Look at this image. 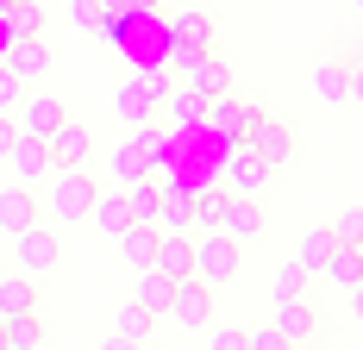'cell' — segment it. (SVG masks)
Returning <instances> with one entry per match:
<instances>
[{"instance_id":"cell-1","label":"cell","mask_w":363,"mask_h":350,"mask_svg":"<svg viewBox=\"0 0 363 350\" xmlns=\"http://www.w3.org/2000/svg\"><path fill=\"white\" fill-rule=\"evenodd\" d=\"M94 194H101V181L88 169H50L44 175V219L50 225H88V207H94Z\"/></svg>"},{"instance_id":"cell-2","label":"cell","mask_w":363,"mask_h":350,"mask_svg":"<svg viewBox=\"0 0 363 350\" xmlns=\"http://www.w3.org/2000/svg\"><path fill=\"white\" fill-rule=\"evenodd\" d=\"M169 88H176V81H169V69H163V63H145V69H132L125 81H119V94H113V113H119L125 125H150Z\"/></svg>"},{"instance_id":"cell-3","label":"cell","mask_w":363,"mask_h":350,"mask_svg":"<svg viewBox=\"0 0 363 350\" xmlns=\"http://www.w3.org/2000/svg\"><path fill=\"white\" fill-rule=\"evenodd\" d=\"M238 269H245V244L238 238H225V232H201L194 238V276L207 281V288L238 281Z\"/></svg>"},{"instance_id":"cell-4","label":"cell","mask_w":363,"mask_h":350,"mask_svg":"<svg viewBox=\"0 0 363 350\" xmlns=\"http://www.w3.org/2000/svg\"><path fill=\"white\" fill-rule=\"evenodd\" d=\"M63 263V238H57V225L50 219H38V225H26V232H13V269H26V276H50Z\"/></svg>"},{"instance_id":"cell-5","label":"cell","mask_w":363,"mask_h":350,"mask_svg":"<svg viewBox=\"0 0 363 350\" xmlns=\"http://www.w3.org/2000/svg\"><path fill=\"white\" fill-rule=\"evenodd\" d=\"M213 300H219V288H207L201 276H182L176 300H169V319H176L182 332H207L213 325Z\"/></svg>"},{"instance_id":"cell-6","label":"cell","mask_w":363,"mask_h":350,"mask_svg":"<svg viewBox=\"0 0 363 350\" xmlns=\"http://www.w3.org/2000/svg\"><path fill=\"white\" fill-rule=\"evenodd\" d=\"M257 113H263V106L238 101V94H213V101H207V132H213V138L232 150V144H245V132H251Z\"/></svg>"},{"instance_id":"cell-7","label":"cell","mask_w":363,"mask_h":350,"mask_svg":"<svg viewBox=\"0 0 363 350\" xmlns=\"http://www.w3.org/2000/svg\"><path fill=\"white\" fill-rule=\"evenodd\" d=\"M13 119H19V132H32V138H50V132L69 119V106H63V94L26 88V94H19V106H13Z\"/></svg>"},{"instance_id":"cell-8","label":"cell","mask_w":363,"mask_h":350,"mask_svg":"<svg viewBox=\"0 0 363 350\" xmlns=\"http://www.w3.org/2000/svg\"><path fill=\"white\" fill-rule=\"evenodd\" d=\"M245 150H257L269 169H289V163H294V132L282 125V119L257 113V119H251V132H245Z\"/></svg>"},{"instance_id":"cell-9","label":"cell","mask_w":363,"mask_h":350,"mask_svg":"<svg viewBox=\"0 0 363 350\" xmlns=\"http://www.w3.org/2000/svg\"><path fill=\"white\" fill-rule=\"evenodd\" d=\"M0 63L19 75L26 88L50 81V44H44V32H38V38H6V57H0Z\"/></svg>"},{"instance_id":"cell-10","label":"cell","mask_w":363,"mask_h":350,"mask_svg":"<svg viewBox=\"0 0 363 350\" xmlns=\"http://www.w3.org/2000/svg\"><path fill=\"white\" fill-rule=\"evenodd\" d=\"M44 144H50V169H88V157H94V132L82 119H63Z\"/></svg>"},{"instance_id":"cell-11","label":"cell","mask_w":363,"mask_h":350,"mask_svg":"<svg viewBox=\"0 0 363 350\" xmlns=\"http://www.w3.org/2000/svg\"><path fill=\"white\" fill-rule=\"evenodd\" d=\"M0 163L13 169V181H26V188H38V181L50 175V144H44V138H32V132H19V138H13V150H6Z\"/></svg>"},{"instance_id":"cell-12","label":"cell","mask_w":363,"mask_h":350,"mask_svg":"<svg viewBox=\"0 0 363 350\" xmlns=\"http://www.w3.org/2000/svg\"><path fill=\"white\" fill-rule=\"evenodd\" d=\"M269 163H263V157H257V150H245V144H232V150H225V188H232V194H263V188H269Z\"/></svg>"},{"instance_id":"cell-13","label":"cell","mask_w":363,"mask_h":350,"mask_svg":"<svg viewBox=\"0 0 363 350\" xmlns=\"http://www.w3.org/2000/svg\"><path fill=\"white\" fill-rule=\"evenodd\" d=\"M263 225H269V213H263L257 194H232V201H225V219H219V232H225V238L251 244V238H263Z\"/></svg>"},{"instance_id":"cell-14","label":"cell","mask_w":363,"mask_h":350,"mask_svg":"<svg viewBox=\"0 0 363 350\" xmlns=\"http://www.w3.org/2000/svg\"><path fill=\"white\" fill-rule=\"evenodd\" d=\"M269 325H276L294 350L320 338V313H313V300H307V294H301V300H276V319H269Z\"/></svg>"},{"instance_id":"cell-15","label":"cell","mask_w":363,"mask_h":350,"mask_svg":"<svg viewBox=\"0 0 363 350\" xmlns=\"http://www.w3.org/2000/svg\"><path fill=\"white\" fill-rule=\"evenodd\" d=\"M38 219H44L38 194L26 188V181H6V188H0V232L13 238V232H26V225H38Z\"/></svg>"},{"instance_id":"cell-16","label":"cell","mask_w":363,"mask_h":350,"mask_svg":"<svg viewBox=\"0 0 363 350\" xmlns=\"http://www.w3.org/2000/svg\"><path fill=\"white\" fill-rule=\"evenodd\" d=\"M163 38H169V44H194V50H219V26H213V13H201V6L176 13V19L163 26Z\"/></svg>"},{"instance_id":"cell-17","label":"cell","mask_w":363,"mask_h":350,"mask_svg":"<svg viewBox=\"0 0 363 350\" xmlns=\"http://www.w3.org/2000/svg\"><path fill=\"white\" fill-rule=\"evenodd\" d=\"M157 232H194V188L163 181V194H157Z\"/></svg>"},{"instance_id":"cell-18","label":"cell","mask_w":363,"mask_h":350,"mask_svg":"<svg viewBox=\"0 0 363 350\" xmlns=\"http://www.w3.org/2000/svg\"><path fill=\"white\" fill-rule=\"evenodd\" d=\"M182 81H188L194 94H207V101H213V94H232V69H225V57H219V50H201V57L182 69Z\"/></svg>"},{"instance_id":"cell-19","label":"cell","mask_w":363,"mask_h":350,"mask_svg":"<svg viewBox=\"0 0 363 350\" xmlns=\"http://www.w3.org/2000/svg\"><path fill=\"white\" fill-rule=\"evenodd\" d=\"M150 269H163L169 281L194 276V232H163V238H157V263H150Z\"/></svg>"},{"instance_id":"cell-20","label":"cell","mask_w":363,"mask_h":350,"mask_svg":"<svg viewBox=\"0 0 363 350\" xmlns=\"http://www.w3.org/2000/svg\"><path fill=\"white\" fill-rule=\"evenodd\" d=\"M157 238H163L157 225L132 219V225H125V232H119L113 244H119V256H125V269H150V263H157Z\"/></svg>"},{"instance_id":"cell-21","label":"cell","mask_w":363,"mask_h":350,"mask_svg":"<svg viewBox=\"0 0 363 350\" xmlns=\"http://www.w3.org/2000/svg\"><path fill=\"white\" fill-rule=\"evenodd\" d=\"M132 300L145 307L150 319H169V300H176V281L163 276V269H138V281H132Z\"/></svg>"},{"instance_id":"cell-22","label":"cell","mask_w":363,"mask_h":350,"mask_svg":"<svg viewBox=\"0 0 363 350\" xmlns=\"http://www.w3.org/2000/svg\"><path fill=\"white\" fill-rule=\"evenodd\" d=\"M88 225H94V232H107V238H119V232L132 225L125 188H113V194H94V207H88Z\"/></svg>"},{"instance_id":"cell-23","label":"cell","mask_w":363,"mask_h":350,"mask_svg":"<svg viewBox=\"0 0 363 350\" xmlns=\"http://www.w3.org/2000/svg\"><path fill=\"white\" fill-rule=\"evenodd\" d=\"M313 94H320V101L326 106H345L351 101V63H313Z\"/></svg>"},{"instance_id":"cell-24","label":"cell","mask_w":363,"mask_h":350,"mask_svg":"<svg viewBox=\"0 0 363 350\" xmlns=\"http://www.w3.org/2000/svg\"><path fill=\"white\" fill-rule=\"evenodd\" d=\"M32 307H38L32 276H26V269H6V276H0V319H19V313H32Z\"/></svg>"},{"instance_id":"cell-25","label":"cell","mask_w":363,"mask_h":350,"mask_svg":"<svg viewBox=\"0 0 363 350\" xmlns=\"http://www.w3.org/2000/svg\"><path fill=\"white\" fill-rule=\"evenodd\" d=\"M163 106H169V119H176V125H188V132L201 125V132H207V94H194L188 81H182V88H169V94H163Z\"/></svg>"},{"instance_id":"cell-26","label":"cell","mask_w":363,"mask_h":350,"mask_svg":"<svg viewBox=\"0 0 363 350\" xmlns=\"http://www.w3.org/2000/svg\"><path fill=\"white\" fill-rule=\"evenodd\" d=\"M320 276H326L332 288H345V294H351V288L363 281V250H357V244H338V250L326 256V269H320Z\"/></svg>"},{"instance_id":"cell-27","label":"cell","mask_w":363,"mask_h":350,"mask_svg":"<svg viewBox=\"0 0 363 350\" xmlns=\"http://www.w3.org/2000/svg\"><path fill=\"white\" fill-rule=\"evenodd\" d=\"M0 26H6V38H38L44 32V6L38 0H6L0 6Z\"/></svg>"},{"instance_id":"cell-28","label":"cell","mask_w":363,"mask_h":350,"mask_svg":"<svg viewBox=\"0 0 363 350\" xmlns=\"http://www.w3.org/2000/svg\"><path fill=\"white\" fill-rule=\"evenodd\" d=\"M332 250H338V238H332V225H313V232H301V250H294V263L320 276V269H326V256H332Z\"/></svg>"},{"instance_id":"cell-29","label":"cell","mask_w":363,"mask_h":350,"mask_svg":"<svg viewBox=\"0 0 363 350\" xmlns=\"http://www.w3.org/2000/svg\"><path fill=\"white\" fill-rule=\"evenodd\" d=\"M0 325H6V350H38L44 344V319H38V307L19 313V319H0Z\"/></svg>"},{"instance_id":"cell-30","label":"cell","mask_w":363,"mask_h":350,"mask_svg":"<svg viewBox=\"0 0 363 350\" xmlns=\"http://www.w3.org/2000/svg\"><path fill=\"white\" fill-rule=\"evenodd\" d=\"M307 281H313V269H301V263H282V269H276V281H269V300H301V294H307Z\"/></svg>"},{"instance_id":"cell-31","label":"cell","mask_w":363,"mask_h":350,"mask_svg":"<svg viewBox=\"0 0 363 350\" xmlns=\"http://www.w3.org/2000/svg\"><path fill=\"white\" fill-rule=\"evenodd\" d=\"M150 325H157V319H150L138 300H125V307L113 313V332H119V338H138V344H150Z\"/></svg>"},{"instance_id":"cell-32","label":"cell","mask_w":363,"mask_h":350,"mask_svg":"<svg viewBox=\"0 0 363 350\" xmlns=\"http://www.w3.org/2000/svg\"><path fill=\"white\" fill-rule=\"evenodd\" d=\"M225 201H232V188H225V194H194V225H201V232H219Z\"/></svg>"},{"instance_id":"cell-33","label":"cell","mask_w":363,"mask_h":350,"mask_svg":"<svg viewBox=\"0 0 363 350\" xmlns=\"http://www.w3.org/2000/svg\"><path fill=\"white\" fill-rule=\"evenodd\" d=\"M332 238H338V244H363V207L338 213V219H332Z\"/></svg>"},{"instance_id":"cell-34","label":"cell","mask_w":363,"mask_h":350,"mask_svg":"<svg viewBox=\"0 0 363 350\" xmlns=\"http://www.w3.org/2000/svg\"><path fill=\"white\" fill-rule=\"evenodd\" d=\"M245 344H251L245 325H207V350H245Z\"/></svg>"},{"instance_id":"cell-35","label":"cell","mask_w":363,"mask_h":350,"mask_svg":"<svg viewBox=\"0 0 363 350\" xmlns=\"http://www.w3.org/2000/svg\"><path fill=\"white\" fill-rule=\"evenodd\" d=\"M19 94H26V81L0 63V113H13V106H19Z\"/></svg>"},{"instance_id":"cell-36","label":"cell","mask_w":363,"mask_h":350,"mask_svg":"<svg viewBox=\"0 0 363 350\" xmlns=\"http://www.w3.org/2000/svg\"><path fill=\"white\" fill-rule=\"evenodd\" d=\"M245 350H294V344L282 338V332H276V325H257V332H251V344H245Z\"/></svg>"},{"instance_id":"cell-37","label":"cell","mask_w":363,"mask_h":350,"mask_svg":"<svg viewBox=\"0 0 363 350\" xmlns=\"http://www.w3.org/2000/svg\"><path fill=\"white\" fill-rule=\"evenodd\" d=\"M69 19L82 32H94V26H101V0H69Z\"/></svg>"},{"instance_id":"cell-38","label":"cell","mask_w":363,"mask_h":350,"mask_svg":"<svg viewBox=\"0 0 363 350\" xmlns=\"http://www.w3.org/2000/svg\"><path fill=\"white\" fill-rule=\"evenodd\" d=\"M13 138H19V119H13V113H0V157L13 150Z\"/></svg>"},{"instance_id":"cell-39","label":"cell","mask_w":363,"mask_h":350,"mask_svg":"<svg viewBox=\"0 0 363 350\" xmlns=\"http://www.w3.org/2000/svg\"><path fill=\"white\" fill-rule=\"evenodd\" d=\"M351 106H363V63H351Z\"/></svg>"},{"instance_id":"cell-40","label":"cell","mask_w":363,"mask_h":350,"mask_svg":"<svg viewBox=\"0 0 363 350\" xmlns=\"http://www.w3.org/2000/svg\"><path fill=\"white\" fill-rule=\"evenodd\" d=\"M101 350H145V344H138V338H119V332H113V338H107Z\"/></svg>"},{"instance_id":"cell-41","label":"cell","mask_w":363,"mask_h":350,"mask_svg":"<svg viewBox=\"0 0 363 350\" xmlns=\"http://www.w3.org/2000/svg\"><path fill=\"white\" fill-rule=\"evenodd\" d=\"M351 319H357V325H363V281H357V288H351Z\"/></svg>"},{"instance_id":"cell-42","label":"cell","mask_w":363,"mask_h":350,"mask_svg":"<svg viewBox=\"0 0 363 350\" xmlns=\"http://www.w3.org/2000/svg\"><path fill=\"white\" fill-rule=\"evenodd\" d=\"M0 350H6V325H0Z\"/></svg>"},{"instance_id":"cell-43","label":"cell","mask_w":363,"mask_h":350,"mask_svg":"<svg viewBox=\"0 0 363 350\" xmlns=\"http://www.w3.org/2000/svg\"><path fill=\"white\" fill-rule=\"evenodd\" d=\"M351 6H357V13H363V0H351Z\"/></svg>"},{"instance_id":"cell-44","label":"cell","mask_w":363,"mask_h":350,"mask_svg":"<svg viewBox=\"0 0 363 350\" xmlns=\"http://www.w3.org/2000/svg\"><path fill=\"white\" fill-rule=\"evenodd\" d=\"M357 63H363V50H357Z\"/></svg>"},{"instance_id":"cell-45","label":"cell","mask_w":363,"mask_h":350,"mask_svg":"<svg viewBox=\"0 0 363 350\" xmlns=\"http://www.w3.org/2000/svg\"><path fill=\"white\" fill-rule=\"evenodd\" d=\"M0 6H6V0H0Z\"/></svg>"},{"instance_id":"cell-46","label":"cell","mask_w":363,"mask_h":350,"mask_svg":"<svg viewBox=\"0 0 363 350\" xmlns=\"http://www.w3.org/2000/svg\"><path fill=\"white\" fill-rule=\"evenodd\" d=\"M357 250H363V244H357Z\"/></svg>"}]
</instances>
